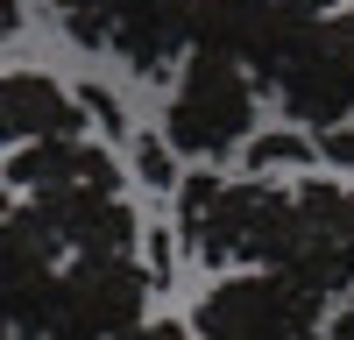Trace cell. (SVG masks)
<instances>
[{
    "label": "cell",
    "mask_w": 354,
    "mask_h": 340,
    "mask_svg": "<svg viewBox=\"0 0 354 340\" xmlns=\"http://www.w3.org/2000/svg\"><path fill=\"white\" fill-rule=\"evenodd\" d=\"M270 270L319 298L354 291V185L305 178L298 191H283V227H277Z\"/></svg>",
    "instance_id": "cell-1"
},
{
    "label": "cell",
    "mask_w": 354,
    "mask_h": 340,
    "mask_svg": "<svg viewBox=\"0 0 354 340\" xmlns=\"http://www.w3.org/2000/svg\"><path fill=\"white\" fill-rule=\"evenodd\" d=\"M277 93V106L290 113V128H333L354 113V8H326L319 21H305L298 36L283 43L277 71L262 78Z\"/></svg>",
    "instance_id": "cell-2"
},
{
    "label": "cell",
    "mask_w": 354,
    "mask_h": 340,
    "mask_svg": "<svg viewBox=\"0 0 354 340\" xmlns=\"http://www.w3.org/2000/svg\"><path fill=\"white\" fill-rule=\"evenodd\" d=\"M149 270L135 255H71V270L50 276L43 340H121L149 312Z\"/></svg>",
    "instance_id": "cell-3"
},
{
    "label": "cell",
    "mask_w": 354,
    "mask_h": 340,
    "mask_svg": "<svg viewBox=\"0 0 354 340\" xmlns=\"http://www.w3.org/2000/svg\"><path fill=\"white\" fill-rule=\"evenodd\" d=\"M326 298L277 270H234L192 305V340H319Z\"/></svg>",
    "instance_id": "cell-4"
},
{
    "label": "cell",
    "mask_w": 354,
    "mask_h": 340,
    "mask_svg": "<svg viewBox=\"0 0 354 340\" xmlns=\"http://www.w3.org/2000/svg\"><path fill=\"white\" fill-rule=\"evenodd\" d=\"M248 135H255V78L241 64H220V57H192L185 78H177V93H170L163 142L185 149V156L220 163V156L241 149Z\"/></svg>",
    "instance_id": "cell-5"
},
{
    "label": "cell",
    "mask_w": 354,
    "mask_h": 340,
    "mask_svg": "<svg viewBox=\"0 0 354 340\" xmlns=\"http://www.w3.org/2000/svg\"><path fill=\"white\" fill-rule=\"evenodd\" d=\"M57 21L85 50H121L135 78H163L185 57L192 0H57Z\"/></svg>",
    "instance_id": "cell-6"
},
{
    "label": "cell",
    "mask_w": 354,
    "mask_h": 340,
    "mask_svg": "<svg viewBox=\"0 0 354 340\" xmlns=\"http://www.w3.org/2000/svg\"><path fill=\"white\" fill-rule=\"evenodd\" d=\"M326 8L333 0H192L185 43L192 57H220V64H241L248 78H270L283 43Z\"/></svg>",
    "instance_id": "cell-7"
},
{
    "label": "cell",
    "mask_w": 354,
    "mask_h": 340,
    "mask_svg": "<svg viewBox=\"0 0 354 340\" xmlns=\"http://www.w3.org/2000/svg\"><path fill=\"white\" fill-rule=\"evenodd\" d=\"M277 227H283V185H270V178L227 185L220 178L213 185V206H205L198 227H192V248L213 270H270Z\"/></svg>",
    "instance_id": "cell-8"
},
{
    "label": "cell",
    "mask_w": 354,
    "mask_h": 340,
    "mask_svg": "<svg viewBox=\"0 0 354 340\" xmlns=\"http://www.w3.org/2000/svg\"><path fill=\"white\" fill-rule=\"evenodd\" d=\"M28 206L57 227L64 255H135L142 220L121 191H36Z\"/></svg>",
    "instance_id": "cell-9"
},
{
    "label": "cell",
    "mask_w": 354,
    "mask_h": 340,
    "mask_svg": "<svg viewBox=\"0 0 354 340\" xmlns=\"http://www.w3.org/2000/svg\"><path fill=\"white\" fill-rule=\"evenodd\" d=\"M8 191H121V170H113V149L85 135H50V142H21L8 163Z\"/></svg>",
    "instance_id": "cell-10"
},
{
    "label": "cell",
    "mask_w": 354,
    "mask_h": 340,
    "mask_svg": "<svg viewBox=\"0 0 354 340\" xmlns=\"http://www.w3.org/2000/svg\"><path fill=\"white\" fill-rule=\"evenodd\" d=\"M50 135H78V100L43 71H0V142H50Z\"/></svg>",
    "instance_id": "cell-11"
},
{
    "label": "cell",
    "mask_w": 354,
    "mask_h": 340,
    "mask_svg": "<svg viewBox=\"0 0 354 340\" xmlns=\"http://www.w3.org/2000/svg\"><path fill=\"white\" fill-rule=\"evenodd\" d=\"M241 163H248V178H277V170H312V135L298 128H277V135H248L241 142Z\"/></svg>",
    "instance_id": "cell-12"
},
{
    "label": "cell",
    "mask_w": 354,
    "mask_h": 340,
    "mask_svg": "<svg viewBox=\"0 0 354 340\" xmlns=\"http://www.w3.org/2000/svg\"><path fill=\"white\" fill-rule=\"evenodd\" d=\"M213 185H220L213 170H185V185H170V191H177V241H185V248H192V227H198V213L213 206Z\"/></svg>",
    "instance_id": "cell-13"
},
{
    "label": "cell",
    "mask_w": 354,
    "mask_h": 340,
    "mask_svg": "<svg viewBox=\"0 0 354 340\" xmlns=\"http://www.w3.org/2000/svg\"><path fill=\"white\" fill-rule=\"evenodd\" d=\"M135 178L156 185V191L177 185V156H170V142H135Z\"/></svg>",
    "instance_id": "cell-14"
},
{
    "label": "cell",
    "mask_w": 354,
    "mask_h": 340,
    "mask_svg": "<svg viewBox=\"0 0 354 340\" xmlns=\"http://www.w3.org/2000/svg\"><path fill=\"white\" fill-rule=\"evenodd\" d=\"M312 156H319V163H333V170H354V121H333V128H319Z\"/></svg>",
    "instance_id": "cell-15"
},
{
    "label": "cell",
    "mask_w": 354,
    "mask_h": 340,
    "mask_svg": "<svg viewBox=\"0 0 354 340\" xmlns=\"http://www.w3.org/2000/svg\"><path fill=\"white\" fill-rule=\"evenodd\" d=\"M78 106H85V113H93V121H100V128H128V113H121V100H113V93H106V85H78Z\"/></svg>",
    "instance_id": "cell-16"
},
{
    "label": "cell",
    "mask_w": 354,
    "mask_h": 340,
    "mask_svg": "<svg viewBox=\"0 0 354 340\" xmlns=\"http://www.w3.org/2000/svg\"><path fill=\"white\" fill-rule=\"evenodd\" d=\"M121 340H192V333L177 326V319H135V326H128Z\"/></svg>",
    "instance_id": "cell-17"
},
{
    "label": "cell",
    "mask_w": 354,
    "mask_h": 340,
    "mask_svg": "<svg viewBox=\"0 0 354 340\" xmlns=\"http://www.w3.org/2000/svg\"><path fill=\"white\" fill-rule=\"evenodd\" d=\"M21 36V0H0V43Z\"/></svg>",
    "instance_id": "cell-18"
},
{
    "label": "cell",
    "mask_w": 354,
    "mask_h": 340,
    "mask_svg": "<svg viewBox=\"0 0 354 340\" xmlns=\"http://www.w3.org/2000/svg\"><path fill=\"white\" fill-rule=\"evenodd\" d=\"M319 340H354V305H347V312H333V326L319 333Z\"/></svg>",
    "instance_id": "cell-19"
},
{
    "label": "cell",
    "mask_w": 354,
    "mask_h": 340,
    "mask_svg": "<svg viewBox=\"0 0 354 340\" xmlns=\"http://www.w3.org/2000/svg\"><path fill=\"white\" fill-rule=\"evenodd\" d=\"M8 206H15V198H8V185H0V220H8Z\"/></svg>",
    "instance_id": "cell-20"
}]
</instances>
